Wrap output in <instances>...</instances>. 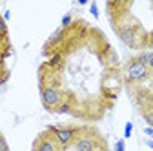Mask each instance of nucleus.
Segmentation results:
<instances>
[{
    "label": "nucleus",
    "mask_w": 153,
    "mask_h": 151,
    "mask_svg": "<svg viewBox=\"0 0 153 151\" xmlns=\"http://www.w3.org/2000/svg\"><path fill=\"white\" fill-rule=\"evenodd\" d=\"M148 75H149V69H148L146 62H142L139 56H137V58H133V60L126 66V69H124V78H126V82H129V84H137V82L146 80Z\"/></svg>",
    "instance_id": "1"
},
{
    "label": "nucleus",
    "mask_w": 153,
    "mask_h": 151,
    "mask_svg": "<svg viewBox=\"0 0 153 151\" xmlns=\"http://www.w3.org/2000/svg\"><path fill=\"white\" fill-rule=\"evenodd\" d=\"M40 97H42V104H44L48 109H53V111L62 104V93H60L59 87L53 86V84L42 86V89H40Z\"/></svg>",
    "instance_id": "2"
},
{
    "label": "nucleus",
    "mask_w": 153,
    "mask_h": 151,
    "mask_svg": "<svg viewBox=\"0 0 153 151\" xmlns=\"http://www.w3.org/2000/svg\"><path fill=\"white\" fill-rule=\"evenodd\" d=\"M76 131L73 127H51V137L56 140L59 146H68L75 140Z\"/></svg>",
    "instance_id": "3"
},
{
    "label": "nucleus",
    "mask_w": 153,
    "mask_h": 151,
    "mask_svg": "<svg viewBox=\"0 0 153 151\" xmlns=\"http://www.w3.org/2000/svg\"><path fill=\"white\" fill-rule=\"evenodd\" d=\"M119 31V36H120V40L126 44V46H129V47H137L139 46V33L133 29V27H119L117 29Z\"/></svg>",
    "instance_id": "4"
},
{
    "label": "nucleus",
    "mask_w": 153,
    "mask_h": 151,
    "mask_svg": "<svg viewBox=\"0 0 153 151\" xmlns=\"http://www.w3.org/2000/svg\"><path fill=\"white\" fill-rule=\"evenodd\" d=\"M33 151H59V144H56V140L53 137L44 135V137H40L35 142Z\"/></svg>",
    "instance_id": "5"
},
{
    "label": "nucleus",
    "mask_w": 153,
    "mask_h": 151,
    "mask_svg": "<svg viewBox=\"0 0 153 151\" xmlns=\"http://www.w3.org/2000/svg\"><path fill=\"white\" fill-rule=\"evenodd\" d=\"M75 149L76 151H95L97 149V140L89 135H82L75 140Z\"/></svg>",
    "instance_id": "6"
},
{
    "label": "nucleus",
    "mask_w": 153,
    "mask_h": 151,
    "mask_svg": "<svg viewBox=\"0 0 153 151\" xmlns=\"http://www.w3.org/2000/svg\"><path fill=\"white\" fill-rule=\"evenodd\" d=\"M62 38H64V29L62 27H59L56 31H53V35L48 38V44H46V47H51V46H56V44H60L62 42Z\"/></svg>",
    "instance_id": "7"
},
{
    "label": "nucleus",
    "mask_w": 153,
    "mask_h": 151,
    "mask_svg": "<svg viewBox=\"0 0 153 151\" xmlns=\"http://www.w3.org/2000/svg\"><path fill=\"white\" fill-rule=\"evenodd\" d=\"M62 64H64V58H62V55H60V53H55L51 58H49V62H48V66H51L53 69H60Z\"/></svg>",
    "instance_id": "8"
},
{
    "label": "nucleus",
    "mask_w": 153,
    "mask_h": 151,
    "mask_svg": "<svg viewBox=\"0 0 153 151\" xmlns=\"http://www.w3.org/2000/svg\"><path fill=\"white\" fill-rule=\"evenodd\" d=\"M142 115H144V120L149 124V127H153V109H146V111H142Z\"/></svg>",
    "instance_id": "9"
},
{
    "label": "nucleus",
    "mask_w": 153,
    "mask_h": 151,
    "mask_svg": "<svg viewBox=\"0 0 153 151\" xmlns=\"http://www.w3.org/2000/svg\"><path fill=\"white\" fill-rule=\"evenodd\" d=\"M55 111H56V113H60V115H64V113H71V106H69L68 102H62Z\"/></svg>",
    "instance_id": "10"
},
{
    "label": "nucleus",
    "mask_w": 153,
    "mask_h": 151,
    "mask_svg": "<svg viewBox=\"0 0 153 151\" xmlns=\"http://www.w3.org/2000/svg\"><path fill=\"white\" fill-rule=\"evenodd\" d=\"M6 35H7V26H6L4 16H0V36H2V38H6Z\"/></svg>",
    "instance_id": "11"
},
{
    "label": "nucleus",
    "mask_w": 153,
    "mask_h": 151,
    "mask_svg": "<svg viewBox=\"0 0 153 151\" xmlns=\"http://www.w3.org/2000/svg\"><path fill=\"white\" fill-rule=\"evenodd\" d=\"M131 133H133V124L131 122H126V126H124V138H129Z\"/></svg>",
    "instance_id": "12"
},
{
    "label": "nucleus",
    "mask_w": 153,
    "mask_h": 151,
    "mask_svg": "<svg viewBox=\"0 0 153 151\" xmlns=\"http://www.w3.org/2000/svg\"><path fill=\"white\" fill-rule=\"evenodd\" d=\"M71 20H73V16H71V13H68V15H64V18H62V29H66L69 24H71Z\"/></svg>",
    "instance_id": "13"
},
{
    "label": "nucleus",
    "mask_w": 153,
    "mask_h": 151,
    "mask_svg": "<svg viewBox=\"0 0 153 151\" xmlns=\"http://www.w3.org/2000/svg\"><path fill=\"white\" fill-rule=\"evenodd\" d=\"M89 11H91V15H93L95 18H99V7H97V4H95V2L89 4Z\"/></svg>",
    "instance_id": "14"
},
{
    "label": "nucleus",
    "mask_w": 153,
    "mask_h": 151,
    "mask_svg": "<svg viewBox=\"0 0 153 151\" xmlns=\"http://www.w3.org/2000/svg\"><path fill=\"white\" fill-rule=\"evenodd\" d=\"M0 151H9V146H7V142L2 135H0Z\"/></svg>",
    "instance_id": "15"
},
{
    "label": "nucleus",
    "mask_w": 153,
    "mask_h": 151,
    "mask_svg": "<svg viewBox=\"0 0 153 151\" xmlns=\"http://www.w3.org/2000/svg\"><path fill=\"white\" fill-rule=\"evenodd\" d=\"M146 66H148V69L153 73V53L149 55V58H148V62H146Z\"/></svg>",
    "instance_id": "16"
},
{
    "label": "nucleus",
    "mask_w": 153,
    "mask_h": 151,
    "mask_svg": "<svg viewBox=\"0 0 153 151\" xmlns=\"http://www.w3.org/2000/svg\"><path fill=\"white\" fill-rule=\"evenodd\" d=\"M115 151H124V140H119L115 144Z\"/></svg>",
    "instance_id": "17"
},
{
    "label": "nucleus",
    "mask_w": 153,
    "mask_h": 151,
    "mask_svg": "<svg viewBox=\"0 0 153 151\" xmlns=\"http://www.w3.org/2000/svg\"><path fill=\"white\" fill-rule=\"evenodd\" d=\"M144 133H146V135H148V137H149V138L153 140V127H149V126H148V127L144 129Z\"/></svg>",
    "instance_id": "18"
},
{
    "label": "nucleus",
    "mask_w": 153,
    "mask_h": 151,
    "mask_svg": "<svg viewBox=\"0 0 153 151\" xmlns=\"http://www.w3.org/2000/svg\"><path fill=\"white\" fill-rule=\"evenodd\" d=\"M9 16H11V13H9V11H4V20H7Z\"/></svg>",
    "instance_id": "19"
},
{
    "label": "nucleus",
    "mask_w": 153,
    "mask_h": 151,
    "mask_svg": "<svg viewBox=\"0 0 153 151\" xmlns=\"http://www.w3.org/2000/svg\"><path fill=\"white\" fill-rule=\"evenodd\" d=\"M146 144H148V147H151V149H153V140H148Z\"/></svg>",
    "instance_id": "20"
}]
</instances>
